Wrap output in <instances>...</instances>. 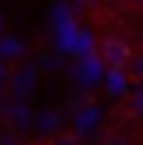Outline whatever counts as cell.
Segmentation results:
<instances>
[{"instance_id":"obj_2","label":"cell","mask_w":143,"mask_h":145,"mask_svg":"<svg viewBox=\"0 0 143 145\" xmlns=\"http://www.w3.org/2000/svg\"><path fill=\"white\" fill-rule=\"evenodd\" d=\"M18 55H21L18 41H12L9 35H0V58H18Z\"/></svg>"},{"instance_id":"obj_4","label":"cell","mask_w":143,"mask_h":145,"mask_svg":"<svg viewBox=\"0 0 143 145\" xmlns=\"http://www.w3.org/2000/svg\"><path fill=\"white\" fill-rule=\"evenodd\" d=\"M0 29H3V18H0Z\"/></svg>"},{"instance_id":"obj_1","label":"cell","mask_w":143,"mask_h":145,"mask_svg":"<svg viewBox=\"0 0 143 145\" xmlns=\"http://www.w3.org/2000/svg\"><path fill=\"white\" fill-rule=\"evenodd\" d=\"M99 52H102V58H105V64H111V67H123L126 61H128V46L120 41V38H105L102 41V46H99Z\"/></svg>"},{"instance_id":"obj_3","label":"cell","mask_w":143,"mask_h":145,"mask_svg":"<svg viewBox=\"0 0 143 145\" xmlns=\"http://www.w3.org/2000/svg\"><path fill=\"white\" fill-rule=\"evenodd\" d=\"M117 3H123L126 9H143V0H117Z\"/></svg>"}]
</instances>
